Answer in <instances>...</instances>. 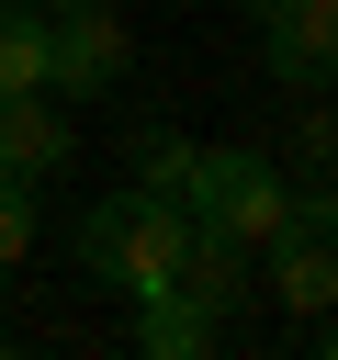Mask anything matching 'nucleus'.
I'll list each match as a JSON object with an SVG mask.
<instances>
[{
	"instance_id": "1",
	"label": "nucleus",
	"mask_w": 338,
	"mask_h": 360,
	"mask_svg": "<svg viewBox=\"0 0 338 360\" xmlns=\"http://www.w3.org/2000/svg\"><path fill=\"white\" fill-rule=\"evenodd\" d=\"M180 248H192V214L158 202V191H113V202L79 214V270L113 281V292H135V304L180 281Z\"/></svg>"
},
{
	"instance_id": "2",
	"label": "nucleus",
	"mask_w": 338,
	"mask_h": 360,
	"mask_svg": "<svg viewBox=\"0 0 338 360\" xmlns=\"http://www.w3.org/2000/svg\"><path fill=\"white\" fill-rule=\"evenodd\" d=\"M180 214L214 225V236H237V248H270V225L293 214V180H282V158H259V146H203Z\"/></svg>"
},
{
	"instance_id": "3",
	"label": "nucleus",
	"mask_w": 338,
	"mask_h": 360,
	"mask_svg": "<svg viewBox=\"0 0 338 360\" xmlns=\"http://www.w3.org/2000/svg\"><path fill=\"white\" fill-rule=\"evenodd\" d=\"M270 292L293 304V315H327L338 304V191L327 180H293V214L270 225Z\"/></svg>"
},
{
	"instance_id": "4",
	"label": "nucleus",
	"mask_w": 338,
	"mask_h": 360,
	"mask_svg": "<svg viewBox=\"0 0 338 360\" xmlns=\"http://www.w3.org/2000/svg\"><path fill=\"white\" fill-rule=\"evenodd\" d=\"M124 68H135V45H124V11H113V0L45 11V90H56V101H101Z\"/></svg>"
},
{
	"instance_id": "5",
	"label": "nucleus",
	"mask_w": 338,
	"mask_h": 360,
	"mask_svg": "<svg viewBox=\"0 0 338 360\" xmlns=\"http://www.w3.org/2000/svg\"><path fill=\"white\" fill-rule=\"evenodd\" d=\"M259 68L282 90H338V0H282L259 22Z\"/></svg>"
},
{
	"instance_id": "6",
	"label": "nucleus",
	"mask_w": 338,
	"mask_h": 360,
	"mask_svg": "<svg viewBox=\"0 0 338 360\" xmlns=\"http://www.w3.org/2000/svg\"><path fill=\"white\" fill-rule=\"evenodd\" d=\"M0 180H68V112L56 90H0Z\"/></svg>"
},
{
	"instance_id": "7",
	"label": "nucleus",
	"mask_w": 338,
	"mask_h": 360,
	"mask_svg": "<svg viewBox=\"0 0 338 360\" xmlns=\"http://www.w3.org/2000/svg\"><path fill=\"white\" fill-rule=\"evenodd\" d=\"M203 349H225V315L214 304H192L180 281L135 304V360H203Z\"/></svg>"
},
{
	"instance_id": "8",
	"label": "nucleus",
	"mask_w": 338,
	"mask_h": 360,
	"mask_svg": "<svg viewBox=\"0 0 338 360\" xmlns=\"http://www.w3.org/2000/svg\"><path fill=\"white\" fill-rule=\"evenodd\" d=\"M180 292L214 304V315H237V304H248V248L214 236V225H192V248H180Z\"/></svg>"
},
{
	"instance_id": "9",
	"label": "nucleus",
	"mask_w": 338,
	"mask_h": 360,
	"mask_svg": "<svg viewBox=\"0 0 338 360\" xmlns=\"http://www.w3.org/2000/svg\"><path fill=\"white\" fill-rule=\"evenodd\" d=\"M0 90H45V11L0 0Z\"/></svg>"
},
{
	"instance_id": "10",
	"label": "nucleus",
	"mask_w": 338,
	"mask_h": 360,
	"mask_svg": "<svg viewBox=\"0 0 338 360\" xmlns=\"http://www.w3.org/2000/svg\"><path fill=\"white\" fill-rule=\"evenodd\" d=\"M192 158H203L192 135H169V124H146V135H135V191H158V202H180V191H192Z\"/></svg>"
},
{
	"instance_id": "11",
	"label": "nucleus",
	"mask_w": 338,
	"mask_h": 360,
	"mask_svg": "<svg viewBox=\"0 0 338 360\" xmlns=\"http://www.w3.org/2000/svg\"><path fill=\"white\" fill-rule=\"evenodd\" d=\"M34 202H45L34 180H0V270H11V259H34V225H45Z\"/></svg>"
},
{
	"instance_id": "12",
	"label": "nucleus",
	"mask_w": 338,
	"mask_h": 360,
	"mask_svg": "<svg viewBox=\"0 0 338 360\" xmlns=\"http://www.w3.org/2000/svg\"><path fill=\"white\" fill-rule=\"evenodd\" d=\"M304 169H338V112H304Z\"/></svg>"
},
{
	"instance_id": "13",
	"label": "nucleus",
	"mask_w": 338,
	"mask_h": 360,
	"mask_svg": "<svg viewBox=\"0 0 338 360\" xmlns=\"http://www.w3.org/2000/svg\"><path fill=\"white\" fill-rule=\"evenodd\" d=\"M315 360H338V304H327V315H315Z\"/></svg>"
},
{
	"instance_id": "14",
	"label": "nucleus",
	"mask_w": 338,
	"mask_h": 360,
	"mask_svg": "<svg viewBox=\"0 0 338 360\" xmlns=\"http://www.w3.org/2000/svg\"><path fill=\"white\" fill-rule=\"evenodd\" d=\"M237 11H248V22H270V11H282V0H237Z\"/></svg>"
},
{
	"instance_id": "15",
	"label": "nucleus",
	"mask_w": 338,
	"mask_h": 360,
	"mask_svg": "<svg viewBox=\"0 0 338 360\" xmlns=\"http://www.w3.org/2000/svg\"><path fill=\"white\" fill-rule=\"evenodd\" d=\"M34 11H79V0H34Z\"/></svg>"
},
{
	"instance_id": "16",
	"label": "nucleus",
	"mask_w": 338,
	"mask_h": 360,
	"mask_svg": "<svg viewBox=\"0 0 338 360\" xmlns=\"http://www.w3.org/2000/svg\"><path fill=\"white\" fill-rule=\"evenodd\" d=\"M0 349H11V338H0Z\"/></svg>"
}]
</instances>
